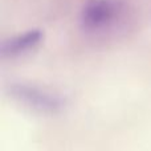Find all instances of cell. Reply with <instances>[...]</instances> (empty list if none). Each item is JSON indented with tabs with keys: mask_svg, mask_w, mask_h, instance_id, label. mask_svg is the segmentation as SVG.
<instances>
[{
	"mask_svg": "<svg viewBox=\"0 0 151 151\" xmlns=\"http://www.w3.org/2000/svg\"><path fill=\"white\" fill-rule=\"evenodd\" d=\"M123 12L121 0H88L81 11V27L89 33H105L119 23Z\"/></svg>",
	"mask_w": 151,
	"mask_h": 151,
	"instance_id": "6da1fadb",
	"label": "cell"
},
{
	"mask_svg": "<svg viewBox=\"0 0 151 151\" xmlns=\"http://www.w3.org/2000/svg\"><path fill=\"white\" fill-rule=\"evenodd\" d=\"M11 97L40 113H58L66 106V98L31 83H12L8 88Z\"/></svg>",
	"mask_w": 151,
	"mask_h": 151,
	"instance_id": "7a4b0ae2",
	"label": "cell"
},
{
	"mask_svg": "<svg viewBox=\"0 0 151 151\" xmlns=\"http://www.w3.org/2000/svg\"><path fill=\"white\" fill-rule=\"evenodd\" d=\"M44 39V32L41 29H32L21 35L4 40L0 45V56L4 58H13L31 52Z\"/></svg>",
	"mask_w": 151,
	"mask_h": 151,
	"instance_id": "3957f363",
	"label": "cell"
}]
</instances>
